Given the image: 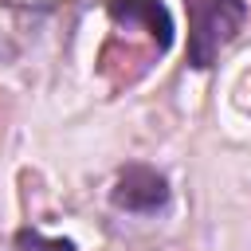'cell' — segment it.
Instances as JSON below:
<instances>
[{"label":"cell","mask_w":251,"mask_h":251,"mask_svg":"<svg viewBox=\"0 0 251 251\" xmlns=\"http://www.w3.org/2000/svg\"><path fill=\"white\" fill-rule=\"evenodd\" d=\"M188 8V67L208 71L216 55L239 35L247 0H184Z\"/></svg>","instance_id":"1"},{"label":"cell","mask_w":251,"mask_h":251,"mask_svg":"<svg viewBox=\"0 0 251 251\" xmlns=\"http://www.w3.org/2000/svg\"><path fill=\"white\" fill-rule=\"evenodd\" d=\"M12 251H78L75 239H47L35 227H20L12 239Z\"/></svg>","instance_id":"4"},{"label":"cell","mask_w":251,"mask_h":251,"mask_svg":"<svg viewBox=\"0 0 251 251\" xmlns=\"http://www.w3.org/2000/svg\"><path fill=\"white\" fill-rule=\"evenodd\" d=\"M110 204L133 216H157L169 204V180L149 165H126L110 188Z\"/></svg>","instance_id":"2"},{"label":"cell","mask_w":251,"mask_h":251,"mask_svg":"<svg viewBox=\"0 0 251 251\" xmlns=\"http://www.w3.org/2000/svg\"><path fill=\"white\" fill-rule=\"evenodd\" d=\"M114 24L122 27H145V35L153 39V47L165 55L173 47V16L161 0H110L106 4Z\"/></svg>","instance_id":"3"}]
</instances>
